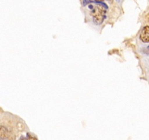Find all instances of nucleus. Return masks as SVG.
<instances>
[{"label":"nucleus","mask_w":149,"mask_h":140,"mask_svg":"<svg viewBox=\"0 0 149 140\" xmlns=\"http://www.w3.org/2000/svg\"><path fill=\"white\" fill-rule=\"evenodd\" d=\"M106 14V10L104 7H103L100 4H97L94 7L92 13V15L93 17V20L96 24H100L103 21V19L105 18Z\"/></svg>","instance_id":"obj_1"},{"label":"nucleus","mask_w":149,"mask_h":140,"mask_svg":"<svg viewBox=\"0 0 149 140\" xmlns=\"http://www.w3.org/2000/svg\"><path fill=\"white\" fill-rule=\"evenodd\" d=\"M140 39L143 42H149V27L148 26H146L143 29L142 32H141V34H140Z\"/></svg>","instance_id":"obj_2"},{"label":"nucleus","mask_w":149,"mask_h":140,"mask_svg":"<svg viewBox=\"0 0 149 140\" xmlns=\"http://www.w3.org/2000/svg\"><path fill=\"white\" fill-rule=\"evenodd\" d=\"M10 136L9 130L6 127L0 125V140L7 139Z\"/></svg>","instance_id":"obj_3"},{"label":"nucleus","mask_w":149,"mask_h":140,"mask_svg":"<svg viewBox=\"0 0 149 140\" xmlns=\"http://www.w3.org/2000/svg\"><path fill=\"white\" fill-rule=\"evenodd\" d=\"M20 140H37V138L31 133H27L26 136H22Z\"/></svg>","instance_id":"obj_4"},{"label":"nucleus","mask_w":149,"mask_h":140,"mask_svg":"<svg viewBox=\"0 0 149 140\" xmlns=\"http://www.w3.org/2000/svg\"><path fill=\"white\" fill-rule=\"evenodd\" d=\"M95 1H103V0H95Z\"/></svg>","instance_id":"obj_5"}]
</instances>
